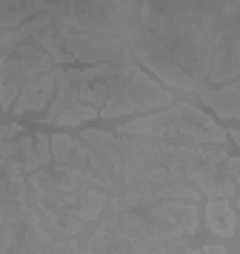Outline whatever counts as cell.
Listing matches in <instances>:
<instances>
[{
  "label": "cell",
  "instance_id": "cell-1",
  "mask_svg": "<svg viewBox=\"0 0 240 254\" xmlns=\"http://www.w3.org/2000/svg\"><path fill=\"white\" fill-rule=\"evenodd\" d=\"M114 134H126V137H152V140H192L197 146L203 143H215L220 146L226 140V128L217 126V120L203 115L200 109L189 103H174L169 109H158V112H146L140 117L123 120L114 128Z\"/></svg>",
  "mask_w": 240,
  "mask_h": 254
},
{
  "label": "cell",
  "instance_id": "cell-2",
  "mask_svg": "<svg viewBox=\"0 0 240 254\" xmlns=\"http://www.w3.org/2000/svg\"><path fill=\"white\" fill-rule=\"evenodd\" d=\"M106 89H109V97L97 109V117H103V120H114V117L135 115V112L146 115V112H158V109L174 106V94L169 89H163L137 63L117 66V74L106 80Z\"/></svg>",
  "mask_w": 240,
  "mask_h": 254
},
{
  "label": "cell",
  "instance_id": "cell-3",
  "mask_svg": "<svg viewBox=\"0 0 240 254\" xmlns=\"http://www.w3.org/2000/svg\"><path fill=\"white\" fill-rule=\"evenodd\" d=\"M55 92H57V66L43 71V74H32V77L20 86V94H17V100L11 103V109H14V115L37 112V109H43V106L52 103Z\"/></svg>",
  "mask_w": 240,
  "mask_h": 254
},
{
  "label": "cell",
  "instance_id": "cell-4",
  "mask_svg": "<svg viewBox=\"0 0 240 254\" xmlns=\"http://www.w3.org/2000/svg\"><path fill=\"white\" fill-rule=\"evenodd\" d=\"M197 97L203 100L206 106H212L217 115L223 117V120H238V83L232 80L226 86H209L203 83L200 89H197Z\"/></svg>",
  "mask_w": 240,
  "mask_h": 254
},
{
  "label": "cell",
  "instance_id": "cell-5",
  "mask_svg": "<svg viewBox=\"0 0 240 254\" xmlns=\"http://www.w3.org/2000/svg\"><path fill=\"white\" fill-rule=\"evenodd\" d=\"M235 223H238L235 203L232 200H220V197H209V203H206V226L215 234H220V237H232L235 234Z\"/></svg>",
  "mask_w": 240,
  "mask_h": 254
},
{
  "label": "cell",
  "instance_id": "cell-6",
  "mask_svg": "<svg viewBox=\"0 0 240 254\" xmlns=\"http://www.w3.org/2000/svg\"><path fill=\"white\" fill-rule=\"evenodd\" d=\"M78 103V89L69 83V86H57V92H55V97H52V103H49V112H46V123H55L57 120V115H63L69 106H75Z\"/></svg>",
  "mask_w": 240,
  "mask_h": 254
},
{
  "label": "cell",
  "instance_id": "cell-7",
  "mask_svg": "<svg viewBox=\"0 0 240 254\" xmlns=\"http://www.w3.org/2000/svg\"><path fill=\"white\" fill-rule=\"evenodd\" d=\"M89 120H97V109L89 103H75V106H69L63 115H57V126H69V128H75L80 126V123H89Z\"/></svg>",
  "mask_w": 240,
  "mask_h": 254
},
{
  "label": "cell",
  "instance_id": "cell-8",
  "mask_svg": "<svg viewBox=\"0 0 240 254\" xmlns=\"http://www.w3.org/2000/svg\"><path fill=\"white\" fill-rule=\"evenodd\" d=\"M109 97V89H106V80H91V83H80L78 86V100L89 106H103Z\"/></svg>",
  "mask_w": 240,
  "mask_h": 254
},
{
  "label": "cell",
  "instance_id": "cell-9",
  "mask_svg": "<svg viewBox=\"0 0 240 254\" xmlns=\"http://www.w3.org/2000/svg\"><path fill=\"white\" fill-rule=\"evenodd\" d=\"M34 146H37V151H34V157H37V166H40V169L52 166V149H49V134H37V137H34Z\"/></svg>",
  "mask_w": 240,
  "mask_h": 254
},
{
  "label": "cell",
  "instance_id": "cell-10",
  "mask_svg": "<svg viewBox=\"0 0 240 254\" xmlns=\"http://www.w3.org/2000/svg\"><path fill=\"white\" fill-rule=\"evenodd\" d=\"M20 134H23V128L17 123H0V140H14Z\"/></svg>",
  "mask_w": 240,
  "mask_h": 254
},
{
  "label": "cell",
  "instance_id": "cell-11",
  "mask_svg": "<svg viewBox=\"0 0 240 254\" xmlns=\"http://www.w3.org/2000/svg\"><path fill=\"white\" fill-rule=\"evenodd\" d=\"M226 137L238 146V143H240V131H238V128H226Z\"/></svg>",
  "mask_w": 240,
  "mask_h": 254
}]
</instances>
